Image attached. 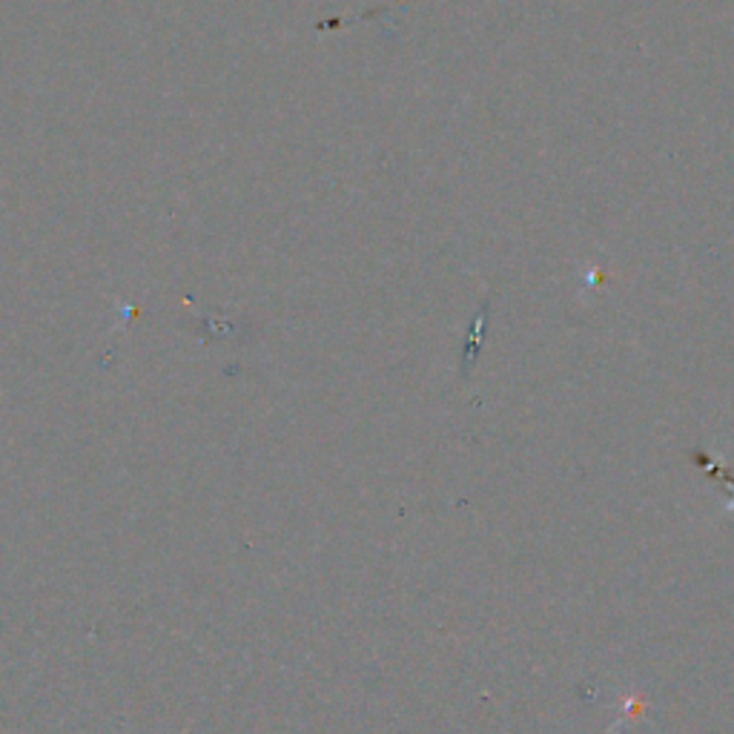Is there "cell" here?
I'll use <instances>...</instances> for the list:
<instances>
[{
  "label": "cell",
  "instance_id": "cell-1",
  "mask_svg": "<svg viewBox=\"0 0 734 734\" xmlns=\"http://www.w3.org/2000/svg\"><path fill=\"white\" fill-rule=\"evenodd\" d=\"M482 328H486V307L479 310L477 321H474V336H468V344H465V371H468L474 364V359H477L479 342H482Z\"/></svg>",
  "mask_w": 734,
  "mask_h": 734
}]
</instances>
